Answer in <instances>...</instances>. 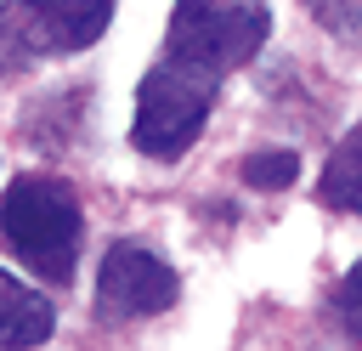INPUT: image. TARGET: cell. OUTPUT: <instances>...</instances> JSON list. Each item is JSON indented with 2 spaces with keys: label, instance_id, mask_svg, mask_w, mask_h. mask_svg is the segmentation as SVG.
I'll return each mask as SVG.
<instances>
[{
  "label": "cell",
  "instance_id": "obj_1",
  "mask_svg": "<svg viewBox=\"0 0 362 351\" xmlns=\"http://www.w3.org/2000/svg\"><path fill=\"white\" fill-rule=\"evenodd\" d=\"M0 232L34 277H45V283L74 277V266H79V198L62 181L17 176L0 198Z\"/></svg>",
  "mask_w": 362,
  "mask_h": 351
},
{
  "label": "cell",
  "instance_id": "obj_2",
  "mask_svg": "<svg viewBox=\"0 0 362 351\" xmlns=\"http://www.w3.org/2000/svg\"><path fill=\"white\" fill-rule=\"evenodd\" d=\"M215 85L221 74L215 68H198L187 57H164L158 68H147L141 91H136V119H130V142L136 153L147 159H175L198 142L204 119H209V102H215Z\"/></svg>",
  "mask_w": 362,
  "mask_h": 351
},
{
  "label": "cell",
  "instance_id": "obj_3",
  "mask_svg": "<svg viewBox=\"0 0 362 351\" xmlns=\"http://www.w3.org/2000/svg\"><path fill=\"white\" fill-rule=\"evenodd\" d=\"M266 34L272 11L260 0H175L170 11V51L215 74L243 68L266 45Z\"/></svg>",
  "mask_w": 362,
  "mask_h": 351
},
{
  "label": "cell",
  "instance_id": "obj_4",
  "mask_svg": "<svg viewBox=\"0 0 362 351\" xmlns=\"http://www.w3.org/2000/svg\"><path fill=\"white\" fill-rule=\"evenodd\" d=\"M102 306L113 317H153L175 300V272L153 255V249H136V243H113L102 255Z\"/></svg>",
  "mask_w": 362,
  "mask_h": 351
},
{
  "label": "cell",
  "instance_id": "obj_5",
  "mask_svg": "<svg viewBox=\"0 0 362 351\" xmlns=\"http://www.w3.org/2000/svg\"><path fill=\"white\" fill-rule=\"evenodd\" d=\"M51 328H57L51 300L17 283L11 272H0V345H45Z\"/></svg>",
  "mask_w": 362,
  "mask_h": 351
},
{
  "label": "cell",
  "instance_id": "obj_6",
  "mask_svg": "<svg viewBox=\"0 0 362 351\" xmlns=\"http://www.w3.org/2000/svg\"><path fill=\"white\" fill-rule=\"evenodd\" d=\"M40 11V23L51 28L57 51H85L90 40H102V28L113 23V0H28Z\"/></svg>",
  "mask_w": 362,
  "mask_h": 351
},
{
  "label": "cell",
  "instance_id": "obj_7",
  "mask_svg": "<svg viewBox=\"0 0 362 351\" xmlns=\"http://www.w3.org/2000/svg\"><path fill=\"white\" fill-rule=\"evenodd\" d=\"M45 51H57V40L40 23V11L28 0H0V74H17Z\"/></svg>",
  "mask_w": 362,
  "mask_h": 351
},
{
  "label": "cell",
  "instance_id": "obj_8",
  "mask_svg": "<svg viewBox=\"0 0 362 351\" xmlns=\"http://www.w3.org/2000/svg\"><path fill=\"white\" fill-rule=\"evenodd\" d=\"M322 198H328L334 209L362 215V125L334 147V159H328V170H322Z\"/></svg>",
  "mask_w": 362,
  "mask_h": 351
},
{
  "label": "cell",
  "instance_id": "obj_9",
  "mask_svg": "<svg viewBox=\"0 0 362 351\" xmlns=\"http://www.w3.org/2000/svg\"><path fill=\"white\" fill-rule=\"evenodd\" d=\"M294 176H300V159H294L288 147H277V153H249V159H243V181H249V187H260V192L288 187Z\"/></svg>",
  "mask_w": 362,
  "mask_h": 351
},
{
  "label": "cell",
  "instance_id": "obj_10",
  "mask_svg": "<svg viewBox=\"0 0 362 351\" xmlns=\"http://www.w3.org/2000/svg\"><path fill=\"white\" fill-rule=\"evenodd\" d=\"M334 311H339L345 334H351V340H362V260L334 283Z\"/></svg>",
  "mask_w": 362,
  "mask_h": 351
}]
</instances>
